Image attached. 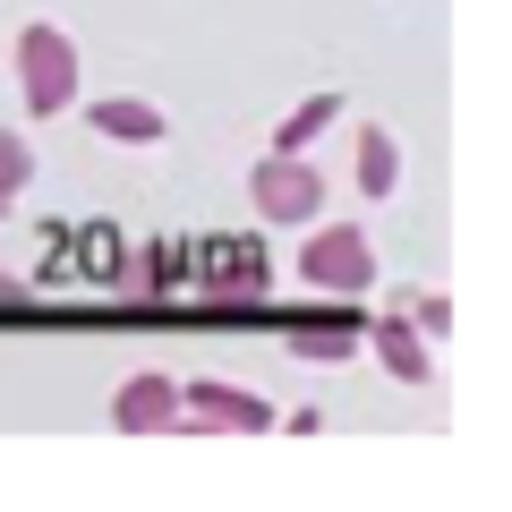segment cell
I'll return each mask as SVG.
<instances>
[{
    "instance_id": "6da1fadb",
    "label": "cell",
    "mask_w": 512,
    "mask_h": 512,
    "mask_svg": "<svg viewBox=\"0 0 512 512\" xmlns=\"http://www.w3.org/2000/svg\"><path fill=\"white\" fill-rule=\"evenodd\" d=\"M299 282H308V291H333V299H359L367 282H376V248H367V231H350V222H308Z\"/></svg>"
},
{
    "instance_id": "7a4b0ae2",
    "label": "cell",
    "mask_w": 512,
    "mask_h": 512,
    "mask_svg": "<svg viewBox=\"0 0 512 512\" xmlns=\"http://www.w3.org/2000/svg\"><path fill=\"white\" fill-rule=\"evenodd\" d=\"M18 94H26L35 120L69 111V94H77V43L60 35V26H26V35H18Z\"/></svg>"
},
{
    "instance_id": "3957f363",
    "label": "cell",
    "mask_w": 512,
    "mask_h": 512,
    "mask_svg": "<svg viewBox=\"0 0 512 512\" xmlns=\"http://www.w3.org/2000/svg\"><path fill=\"white\" fill-rule=\"evenodd\" d=\"M248 197L265 222H291V231H308L316 214H325V171L308 163V154H265V163L248 171Z\"/></svg>"
},
{
    "instance_id": "277c9868",
    "label": "cell",
    "mask_w": 512,
    "mask_h": 512,
    "mask_svg": "<svg viewBox=\"0 0 512 512\" xmlns=\"http://www.w3.org/2000/svg\"><path fill=\"white\" fill-rule=\"evenodd\" d=\"M180 427H239V436H256V427H274V410L256 402V393H239V384H180Z\"/></svg>"
},
{
    "instance_id": "5b68a950",
    "label": "cell",
    "mask_w": 512,
    "mask_h": 512,
    "mask_svg": "<svg viewBox=\"0 0 512 512\" xmlns=\"http://www.w3.org/2000/svg\"><path fill=\"white\" fill-rule=\"evenodd\" d=\"M111 427L120 436H171L180 427V384L171 376H128L120 402H111Z\"/></svg>"
},
{
    "instance_id": "8992f818",
    "label": "cell",
    "mask_w": 512,
    "mask_h": 512,
    "mask_svg": "<svg viewBox=\"0 0 512 512\" xmlns=\"http://www.w3.org/2000/svg\"><path fill=\"white\" fill-rule=\"evenodd\" d=\"M359 342H376V359L393 367V384H427V376H436V359H427V333L410 325V316H367Z\"/></svg>"
},
{
    "instance_id": "52a82bcc",
    "label": "cell",
    "mask_w": 512,
    "mask_h": 512,
    "mask_svg": "<svg viewBox=\"0 0 512 512\" xmlns=\"http://www.w3.org/2000/svg\"><path fill=\"white\" fill-rule=\"evenodd\" d=\"M359 325H367V316L350 308V299H333V308H316V325L291 333V350H299V359H316V367H333V359L359 350Z\"/></svg>"
},
{
    "instance_id": "ba28073f",
    "label": "cell",
    "mask_w": 512,
    "mask_h": 512,
    "mask_svg": "<svg viewBox=\"0 0 512 512\" xmlns=\"http://www.w3.org/2000/svg\"><path fill=\"white\" fill-rule=\"evenodd\" d=\"M86 120H94V137H111V146H163L171 137V120L154 103H137V94H111V103H94Z\"/></svg>"
},
{
    "instance_id": "9c48e42d",
    "label": "cell",
    "mask_w": 512,
    "mask_h": 512,
    "mask_svg": "<svg viewBox=\"0 0 512 512\" xmlns=\"http://www.w3.org/2000/svg\"><path fill=\"white\" fill-rule=\"evenodd\" d=\"M359 188L367 197H393V188H402V146H393L384 128H359Z\"/></svg>"
},
{
    "instance_id": "30bf717a",
    "label": "cell",
    "mask_w": 512,
    "mask_h": 512,
    "mask_svg": "<svg viewBox=\"0 0 512 512\" xmlns=\"http://www.w3.org/2000/svg\"><path fill=\"white\" fill-rule=\"evenodd\" d=\"M342 120V94H308V103L291 111V120H282V137H274V154H308L316 137H325V128Z\"/></svg>"
},
{
    "instance_id": "8fae6325",
    "label": "cell",
    "mask_w": 512,
    "mask_h": 512,
    "mask_svg": "<svg viewBox=\"0 0 512 512\" xmlns=\"http://www.w3.org/2000/svg\"><path fill=\"white\" fill-rule=\"evenodd\" d=\"M26 180H35V154H26V137H18V128H0V205L18 197Z\"/></svg>"
},
{
    "instance_id": "7c38bea8",
    "label": "cell",
    "mask_w": 512,
    "mask_h": 512,
    "mask_svg": "<svg viewBox=\"0 0 512 512\" xmlns=\"http://www.w3.org/2000/svg\"><path fill=\"white\" fill-rule=\"evenodd\" d=\"M222 248H231L222 265H231V274H239V282L256 291V282H265V256H256V239H222Z\"/></svg>"
},
{
    "instance_id": "4fadbf2b",
    "label": "cell",
    "mask_w": 512,
    "mask_h": 512,
    "mask_svg": "<svg viewBox=\"0 0 512 512\" xmlns=\"http://www.w3.org/2000/svg\"><path fill=\"white\" fill-rule=\"evenodd\" d=\"M410 325L419 333H453V299H410Z\"/></svg>"
},
{
    "instance_id": "5bb4252c",
    "label": "cell",
    "mask_w": 512,
    "mask_h": 512,
    "mask_svg": "<svg viewBox=\"0 0 512 512\" xmlns=\"http://www.w3.org/2000/svg\"><path fill=\"white\" fill-rule=\"evenodd\" d=\"M0 299H18V274H0Z\"/></svg>"
},
{
    "instance_id": "9a60e30c",
    "label": "cell",
    "mask_w": 512,
    "mask_h": 512,
    "mask_svg": "<svg viewBox=\"0 0 512 512\" xmlns=\"http://www.w3.org/2000/svg\"><path fill=\"white\" fill-rule=\"evenodd\" d=\"M0 214H9V205H0Z\"/></svg>"
}]
</instances>
